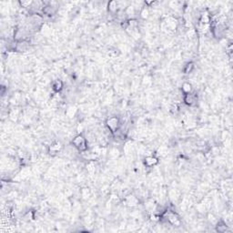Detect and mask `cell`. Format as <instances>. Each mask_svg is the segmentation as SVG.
I'll use <instances>...</instances> for the list:
<instances>
[{
	"label": "cell",
	"instance_id": "1",
	"mask_svg": "<svg viewBox=\"0 0 233 233\" xmlns=\"http://www.w3.org/2000/svg\"><path fill=\"white\" fill-rule=\"evenodd\" d=\"M73 146L80 152H85L88 150V142L83 135L76 136L72 140Z\"/></svg>",
	"mask_w": 233,
	"mask_h": 233
},
{
	"label": "cell",
	"instance_id": "2",
	"mask_svg": "<svg viewBox=\"0 0 233 233\" xmlns=\"http://www.w3.org/2000/svg\"><path fill=\"white\" fill-rule=\"evenodd\" d=\"M106 125L108 127V129L112 132V133H116L119 129V127L121 125V122L119 117L117 116H112L109 117V119H107L106 120Z\"/></svg>",
	"mask_w": 233,
	"mask_h": 233
},
{
	"label": "cell",
	"instance_id": "3",
	"mask_svg": "<svg viewBox=\"0 0 233 233\" xmlns=\"http://www.w3.org/2000/svg\"><path fill=\"white\" fill-rule=\"evenodd\" d=\"M183 100L185 102L186 105L188 106H195L197 104V101H198V96L195 94V93H189V94H185L184 96V99Z\"/></svg>",
	"mask_w": 233,
	"mask_h": 233
},
{
	"label": "cell",
	"instance_id": "4",
	"mask_svg": "<svg viewBox=\"0 0 233 233\" xmlns=\"http://www.w3.org/2000/svg\"><path fill=\"white\" fill-rule=\"evenodd\" d=\"M144 165L147 167V168H152L154 166H156L158 163H159V159L156 157V156H153V155H150V156H148L144 159Z\"/></svg>",
	"mask_w": 233,
	"mask_h": 233
},
{
	"label": "cell",
	"instance_id": "5",
	"mask_svg": "<svg viewBox=\"0 0 233 233\" xmlns=\"http://www.w3.org/2000/svg\"><path fill=\"white\" fill-rule=\"evenodd\" d=\"M63 86H64V84H63V82L61 81L60 79H56V80H54V81L52 82L51 88H52L53 91L58 93V92H60L62 90Z\"/></svg>",
	"mask_w": 233,
	"mask_h": 233
},
{
	"label": "cell",
	"instance_id": "6",
	"mask_svg": "<svg viewBox=\"0 0 233 233\" xmlns=\"http://www.w3.org/2000/svg\"><path fill=\"white\" fill-rule=\"evenodd\" d=\"M61 148H62V145H61L59 142H54V143H52L50 146H49V148H48V152H49L50 154L52 153L53 155H55L56 153H58V152L60 150Z\"/></svg>",
	"mask_w": 233,
	"mask_h": 233
},
{
	"label": "cell",
	"instance_id": "7",
	"mask_svg": "<svg viewBox=\"0 0 233 233\" xmlns=\"http://www.w3.org/2000/svg\"><path fill=\"white\" fill-rule=\"evenodd\" d=\"M57 12L56 7L52 6V5H47L45 7H43V13L47 16H53L55 13Z\"/></svg>",
	"mask_w": 233,
	"mask_h": 233
},
{
	"label": "cell",
	"instance_id": "8",
	"mask_svg": "<svg viewBox=\"0 0 233 233\" xmlns=\"http://www.w3.org/2000/svg\"><path fill=\"white\" fill-rule=\"evenodd\" d=\"M181 89H182V92L184 93V95L185 94L191 93L192 92V85L190 82H184L182 84Z\"/></svg>",
	"mask_w": 233,
	"mask_h": 233
},
{
	"label": "cell",
	"instance_id": "9",
	"mask_svg": "<svg viewBox=\"0 0 233 233\" xmlns=\"http://www.w3.org/2000/svg\"><path fill=\"white\" fill-rule=\"evenodd\" d=\"M108 8H109V11L111 12V13H115L116 11H118V8H119V3L117 1H110L109 4H108Z\"/></svg>",
	"mask_w": 233,
	"mask_h": 233
},
{
	"label": "cell",
	"instance_id": "10",
	"mask_svg": "<svg viewBox=\"0 0 233 233\" xmlns=\"http://www.w3.org/2000/svg\"><path fill=\"white\" fill-rule=\"evenodd\" d=\"M194 68H195V66H194V63L193 62H189V63H187L185 66H184V68H183V72L185 73V74H190V73H191L194 69Z\"/></svg>",
	"mask_w": 233,
	"mask_h": 233
},
{
	"label": "cell",
	"instance_id": "11",
	"mask_svg": "<svg viewBox=\"0 0 233 233\" xmlns=\"http://www.w3.org/2000/svg\"><path fill=\"white\" fill-rule=\"evenodd\" d=\"M227 228L228 226L226 225V223L223 222V221H219L217 223V226H216V229H217V231H220V232H224L227 230Z\"/></svg>",
	"mask_w": 233,
	"mask_h": 233
},
{
	"label": "cell",
	"instance_id": "12",
	"mask_svg": "<svg viewBox=\"0 0 233 233\" xmlns=\"http://www.w3.org/2000/svg\"><path fill=\"white\" fill-rule=\"evenodd\" d=\"M140 17H141L143 19L148 18L149 17V9L146 8H142V10L140 11Z\"/></svg>",
	"mask_w": 233,
	"mask_h": 233
}]
</instances>
